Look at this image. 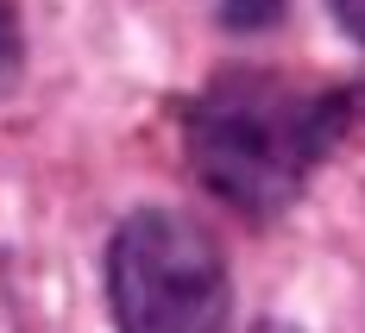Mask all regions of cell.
<instances>
[{"label":"cell","instance_id":"5","mask_svg":"<svg viewBox=\"0 0 365 333\" xmlns=\"http://www.w3.org/2000/svg\"><path fill=\"white\" fill-rule=\"evenodd\" d=\"M258 333H284V327H258Z\"/></svg>","mask_w":365,"mask_h":333},{"label":"cell","instance_id":"4","mask_svg":"<svg viewBox=\"0 0 365 333\" xmlns=\"http://www.w3.org/2000/svg\"><path fill=\"white\" fill-rule=\"evenodd\" d=\"M334 13H340V26L365 44V0H334Z\"/></svg>","mask_w":365,"mask_h":333},{"label":"cell","instance_id":"1","mask_svg":"<svg viewBox=\"0 0 365 333\" xmlns=\"http://www.w3.org/2000/svg\"><path fill=\"white\" fill-rule=\"evenodd\" d=\"M334 120V95H309L271 70H227L189 113V164L220 201L277 214L328 151Z\"/></svg>","mask_w":365,"mask_h":333},{"label":"cell","instance_id":"2","mask_svg":"<svg viewBox=\"0 0 365 333\" xmlns=\"http://www.w3.org/2000/svg\"><path fill=\"white\" fill-rule=\"evenodd\" d=\"M108 296L120 333H227V258L177 208H145L113 233Z\"/></svg>","mask_w":365,"mask_h":333},{"label":"cell","instance_id":"3","mask_svg":"<svg viewBox=\"0 0 365 333\" xmlns=\"http://www.w3.org/2000/svg\"><path fill=\"white\" fill-rule=\"evenodd\" d=\"M19 82V13L13 0H0V95Z\"/></svg>","mask_w":365,"mask_h":333}]
</instances>
